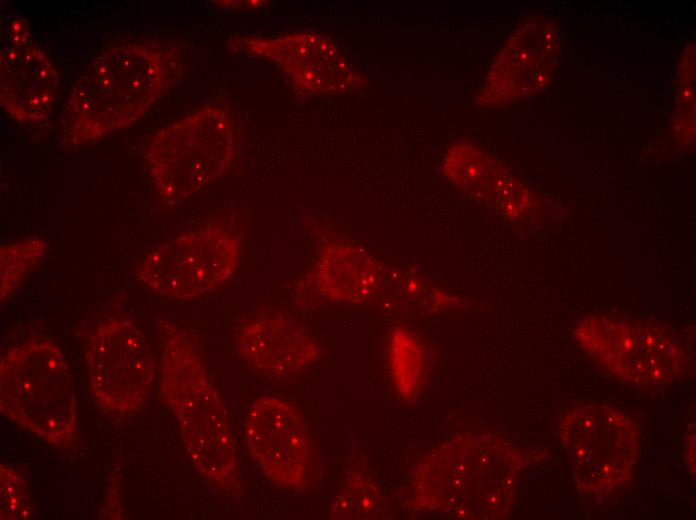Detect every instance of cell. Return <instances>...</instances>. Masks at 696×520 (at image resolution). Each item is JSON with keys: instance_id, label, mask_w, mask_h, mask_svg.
Instances as JSON below:
<instances>
[{"instance_id": "1", "label": "cell", "mask_w": 696, "mask_h": 520, "mask_svg": "<svg viewBox=\"0 0 696 520\" xmlns=\"http://www.w3.org/2000/svg\"><path fill=\"white\" fill-rule=\"evenodd\" d=\"M173 53L156 41L113 45L80 74L64 112L63 144L80 147L136 122L171 86Z\"/></svg>"}, {"instance_id": "2", "label": "cell", "mask_w": 696, "mask_h": 520, "mask_svg": "<svg viewBox=\"0 0 696 520\" xmlns=\"http://www.w3.org/2000/svg\"><path fill=\"white\" fill-rule=\"evenodd\" d=\"M160 395L174 414L191 462L215 487L233 491L236 450L226 406L193 339L157 317Z\"/></svg>"}, {"instance_id": "3", "label": "cell", "mask_w": 696, "mask_h": 520, "mask_svg": "<svg viewBox=\"0 0 696 520\" xmlns=\"http://www.w3.org/2000/svg\"><path fill=\"white\" fill-rule=\"evenodd\" d=\"M522 459L503 440L459 434L436 447L418 467L415 499L425 509L459 519H497L508 513Z\"/></svg>"}, {"instance_id": "4", "label": "cell", "mask_w": 696, "mask_h": 520, "mask_svg": "<svg viewBox=\"0 0 696 520\" xmlns=\"http://www.w3.org/2000/svg\"><path fill=\"white\" fill-rule=\"evenodd\" d=\"M0 411L50 445H72L79 431L76 395L67 361L56 343L35 339L4 353Z\"/></svg>"}, {"instance_id": "5", "label": "cell", "mask_w": 696, "mask_h": 520, "mask_svg": "<svg viewBox=\"0 0 696 520\" xmlns=\"http://www.w3.org/2000/svg\"><path fill=\"white\" fill-rule=\"evenodd\" d=\"M235 153V130L220 107H201L157 130L149 139L144 159L161 199L183 201L229 166Z\"/></svg>"}, {"instance_id": "6", "label": "cell", "mask_w": 696, "mask_h": 520, "mask_svg": "<svg viewBox=\"0 0 696 520\" xmlns=\"http://www.w3.org/2000/svg\"><path fill=\"white\" fill-rule=\"evenodd\" d=\"M561 442L579 491L608 496L633 476L639 442L634 421L607 404H587L566 414Z\"/></svg>"}, {"instance_id": "7", "label": "cell", "mask_w": 696, "mask_h": 520, "mask_svg": "<svg viewBox=\"0 0 696 520\" xmlns=\"http://www.w3.org/2000/svg\"><path fill=\"white\" fill-rule=\"evenodd\" d=\"M241 250V239L231 227L209 222L152 249L136 276L163 296L194 298L215 290L234 274Z\"/></svg>"}, {"instance_id": "8", "label": "cell", "mask_w": 696, "mask_h": 520, "mask_svg": "<svg viewBox=\"0 0 696 520\" xmlns=\"http://www.w3.org/2000/svg\"><path fill=\"white\" fill-rule=\"evenodd\" d=\"M574 333L596 362L625 382L663 385L684 371L682 346L659 323L596 316L582 320Z\"/></svg>"}, {"instance_id": "9", "label": "cell", "mask_w": 696, "mask_h": 520, "mask_svg": "<svg viewBox=\"0 0 696 520\" xmlns=\"http://www.w3.org/2000/svg\"><path fill=\"white\" fill-rule=\"evenodd\" d=\"M85 364L89 389L99 409L119 417L144 404L156 372L146 335L124 317L98 324L88 340Z\"/></svg>"}, {"instance_id": "10", "label": "cell", "mask_w": 696, "mask_h": 520, "mask_svg": "<svg viewBox=\"0 0 696 520\" xmlns=\"http://www.w3.org/2000/svg\"><path fill=\"white\" fill-rule=\"evenodd\" d=\"M243 431L252 458L267 477L287 488L305 486L308 434L292 406L276 397L256 400L246 412Z\"/></svg>"}, {"instance_id": "11", "label": "cell", "mask_w": 696, "mask_h": 520, "mask_svg": "<svg viewBox=\"0 0 696 520\" xmlns=\"http://www.w3.org/2000/svg\"><path fill=\"white\" fill-rule=\"evenodd\" d=\"M252 52L275 62L301 91L338 93L353 84V71L336 44L319 33L298 32L248 42Z\"/></svg>"}, {"instance_id": "12", "label": "cell", "mask_w": 696, "mask_h": 520, "mask_svg": "<svg viewBox=\"0 0 696 520\" xmlns=\"http://www.w3.org/2000/svg\"><path fill=\"white\" fill-rule=\"evenodd\" d=\"M233 339L243 361L270 378H289L319 359L317 344L287 316L251 319L235 330Z\"/></svg>"}, {"instance_id": "13", "label": "cell", "mask_w": 696, "mask_h": 520, "mask_svg": "<svg viewBox=\"0 0 696 520\" xmlns=\"http://www.w3.org/2000/svg\"><path fill=\"white\" fill-rule=\"evenodd\" d=\"M58 98V74L50 58L33 44H3L0 56V101L15 120L44 119Z\"/></svg>"}, {"instance_id": "14", "label": "cell", "mask_w": 696, "mask_h": 520, "mask_svg": "<svg viewBox=\"0 0 696 520\" xmlns=\"http://www.w3.org/2000/svg\"><path fill=\"white\" fill-rule=\"evenodd\" d=\"M442 169L450 182L474 197L489 200L504 215L517 218L529 206L525 188L493 158L474 145H452Z\"/></svg>"}, {"instance_id": "15", "label": "cell", "mask_w": 696, "mask_h": 520, "mask_svg": "<svg viewBox=\"0 0 696 520\" xmlns=\"http://www.w3.org/2000/svg\"><path fill=\"white\" fill-rule=\"evenodd\" d=\"M381 267L368 252L352 244H327L319 253L315 279L329 299L350 303L367 300L379 285Z\"/></svg>"}, {"instance_id": "16", "label": "cell", "mask_w": 696, "mask_h": 520, "mask_svg": "<svg viewBox=\"0 0 696 520\" xmlns=\"http://www.w3.org/2000/svg\"><path fill=\"white\" fill-rule=\"evenodd\" d=\"M529 43L526 44V36L524 33L512 38L509 45L499 55L495 66L491 72H510L516 70L511 76L500 83V88L494 93L503 95L501 101L514 99L534 92L539 84L537 82V69L539 67L537 56V44L530 43V35H528Z\"/></svg>"}, {"instance_id": "17", "label": "cell", "mask_w": 696, "mask_h": 520, "mask_svg": "<svg viewBox=\"0 0 696 520\" xmlns=\"http://www.w3.org/2000/svg\"><path fill=\"white\" fill-rule=\"evenodd\" d=\"M389 363L399 395L405 400L415 398L425 374V353L417 339L397 327L391 333Z\"/></svg>"}, {"instance_id": "18", "label": "cell", "mask_w": 696, "mask_h": 520, "mask_svg": "<svg viewBox=\"0 0 696 520\" xmlns=\"http://www.w3.org/2000/svg\"><path fill=\"white\" fill-rule=\"evenodd\" d=\"M47 242L31 236L0 246V300L6 301L37 266L47 251Z\"/></svg>"}, {"instance_id": "19", "label": "cell", "mask_w": 696, "mask_h": 520, "mask_svg": "<svg viewBox=\"0 0 696 520\" xmlns=\"http://www.w3.org/2000/svg\"><path fill=\"white\" fill-rule=\"evenodd\" d=\"M35 514L28 482L11 466L0 464V519L30 520Z\"/></svg>"}, {"instance_id": "20", "label": "cell", "mask_w": 696, "mask_h": 520, "mask_svg": "<svg viewBox=\"0 0 696 520\" xmlns=\"http://www.w3.org/2000/svg\"><path fill=\"white\" fill-rule=\"evenodd\" d=\"M6 38L3 44L23 46L32 44L29 24L18 11H11L7 20Z\"/></svg>"}, {"instance_id": "21", "label": "cell", "mask_w": 696, "mask_h": 520, "mask_svg": "<svg viewBox=\"0 0 696 520\" xmlns=\"http://www.w3.org/2000/svg\"><path fill=\"white\" fill-rule=\"evenodd\" d=\"M687 452H686V461L688 464V468L691 470V474L694 476L695 474V430H694V425L692 426V429H690V432L688 433V440H687Z\"/></svg>"}]
</instances>
